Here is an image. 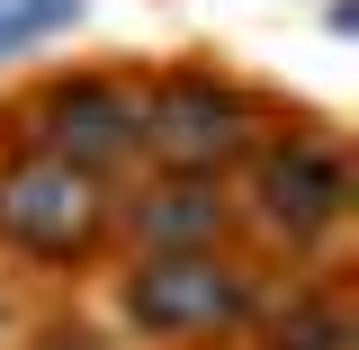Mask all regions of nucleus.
<instances>
[{"mask_svg": "<svg viewBox=\"0 0 359 350\" xmlns=\"http://www.w3.org/2000/svg\"><path fill=\"white\" fill-rule=\"evenodd\" d=\"M261 314V269L233 243L207 252H135L117 269V323L153 350H198V342H233Z\"/></svg>", "mask_w": 359, "mask_h": 350, "instance_id": "f257e3e1", "label": "nucleus"}, {"mask_svg": "<svg viewBox=\"0 0 359 350\" xmlns=\"http://www.w3.org/2000/svg\"><path fill=\"white\" fill-rule=\"evenodd\" d=\"M233 207H243V224L261 243L314 261L351 224V153L332 135H261L243 153V198Z\"/></svg>", "mask_w": 359, "mask_h": 350, "instance_id": "f03ea898", "label": "nucleus"}, {"mask_svg": "<svg viewBox=\"0 0 359 350\" xmlns=\"http://www.w3.org/2000/svg\"><path fill=\"white\" fill-rule=\"evenodd\" d=\"M261 144V99L216 63H171L144 81V162L153 171H243ZM135 162V171H144Z\"/></svg>", "mask_w": 359, "mask_h": 350, "instance_id": "7ed1b4c3", "label": "nucleus"}, {"mask_svg": "<svg viewBox=\"0 0 359 350\" xmlns=\"http://www.w3.org/2000/svg\"><path fill=\"white\" fill-rule=\"evenodd\" d=\"M108 207H117V180L81 171L63 153L18 144L0 162V252H18V261H45V269L90 261L108 243Z\"/></svg>", "mask_w": 359, "mask_h": 350, "instance_id": "20e7f679", "label": "nucleus"}, {"mask_svg": "<svg viewBox=\"0 0 359 350\" xmlns=\"http://www.w3.org/2000/svg\"><path fill=\"white\" fill-rule=\"evenodd\" d=\"M27 144L63 153L99 180H126L144 162V81L126 72H54L27 99Z\"/></svg>", "mask_w": 359, "mask_h": 350, "instance_id": "39448f33", "label": "nucleus"}, {"mask_svg": "<svg viewBox=\"0 0 359 350\" xmlns=\"http://www.w3.org/2000/svg\"><path fill=\"white\" fill-rule=\"evenodd\" d=\"M233 180L224 171H153L135 189H117V207H108V234H126L135 252H207V243H233Z\"/></svg>", "mask_w": 359, "mask_h": 350, "instance_id": "423d86ee", "label": "nucleus"}, {"mask_svg": "<svg viewBox=\"0 0 359 350\" xmlns=\"http://www.w3.org/2000/svg\"><path fill=\"white\" fill-rule=\"evenodd\" d=\"M252 323H261V314H252ZM351 342H359V314H351L341 288H297V297L261 323V350H351Z\"/></svg>", "mask_w": 359, "mask_h": 350, "instance_id": "0eeeda50", "label": "nucleus"}, {"mask_svg": "<svg viewBox=\"0 0 359 350\" xmlns=\"http://www.w3.org/2000/svg\"><path fill=\"white\" fill-rule=\"evenodd\" d=\"M90 18V0H0V63H18V54H36V45L72 36Z\"/></svg>", "mask_w": 359, "mask_h": 350, "instance_id": "6e6552de", "label": "nucleus"}]
</instances>
